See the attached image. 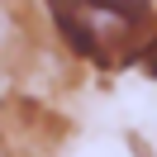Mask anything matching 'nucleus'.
Returning <instances> with one entry per match:
<instances>
[{"instance_id":"obj_1","label":"nucleus","mask_w":157,"mask_h":157,"mask_svg":"<svg viewBox=\"0 0 157 157\" xmlns=\"http://www.w3.org/2000/svg\"><path fill=\"white\" fill-rule=\"evenodd\" d=\"M62 38L100 67H124L147 57L157 38L147 0H48Z\"/></svg>"},{"instance_id":"obj_2","label":"nucleus","mask_w":157,"mask_h":157,"mask_svg":"<svg viewBox=\"0 0 157 157\" xmlns=\"http://www.w3.org/2000/svg\"><path fill=\"white\" fill-rule=\"evenodd\" d=\"M147 62H152V76H157V38H152V48H147Z\"/></svg>"}]
</instances>
